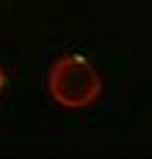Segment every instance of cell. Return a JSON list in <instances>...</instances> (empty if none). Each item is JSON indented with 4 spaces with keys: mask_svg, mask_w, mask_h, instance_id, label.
Masks as SVG:
<instances>
[{
    "mask_svg": "<svg viewBox=\"0 0 152 159\" xmlns=\"http://www.w3.org/2000/svg\"><path fill=\"white\" fill-rule=\"evenodd\" d=\"M6 89V73H3V67H0V92Z\"/></svg>",
    "mask_w": 152,
    "mask_h": 159,
    "instance_id": "obj_2",
    "label": "cell"
},
{
    "mask_svg": "<svg viewBox=\"0 0 152 159\" xmlns=\"http://www.w3.org/2000/svg\"><path fill=\"white\" fill-rule=\"evenodd\" d=\"M101 76L82 54H63L48 70V92L63 108H89L101 96Z\"/></svg>",
    "mask_w": 152,
    "mask_h": 159,
    "instance_id": "obj_1",
    "label": "cell"
}]
</instances>
